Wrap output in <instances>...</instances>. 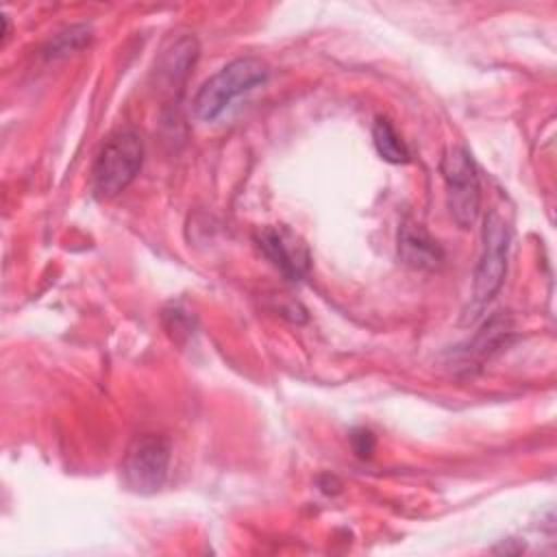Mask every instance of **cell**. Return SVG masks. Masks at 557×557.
<instances>
[{
	"instance_id": "cell-1",
	"label": "cell",
	"mask_w": 557,
	"mask_h": 557,
	"mask_svg": "<svg viewBox=\"0 0 557 557\" xmlns=\"http://www.w3.org/2000/svg\"><path fill=\"white\" fill-rule=\"evenodd\" d=\"M268 81V65L257 57H237L209 76L191 100L194 117L200 122L218 120L233 100Z\"/></svg>"
},
{
	"instance_id": "cell-2",
	"label": "cell",
	"mask_w": 557,
	"mask_h": 557,
	"mask_svg": "<svg viewBox=\"0 0 557 557\" xmlns=\"http://www.w3.org/2000/svg\"><path fill=\"white\" fill-rule=\"evenodd\" d=\"M141 163L144 141L137 131L122 128L109 135L91 168V187L96 196L113 198L122 194L139 174Z\"/></svg>"
},
{
	"instance_id": "cell-3",
	"label": "cell",
	"mask_w": 557,
	"mask_h": 557,
	"mask_svg": "<svg viewBox=\"0 0 557 557\" xmlns=\"http://www.w3.org/2000/svg\"><path fill=\"white\" fill-rule=\"evenodd\" d=\"M440 172L446 183L450 215L461 228H468L474 224L481 207L479 172L472 154L463 146H448L442 154Z\"/></svg>"
},
{
	"instance_id": "cell-4",
	"label": "cell",
	"mask_w": 557,
	"mask_h": 557,
	"mask_svg": "<svg viewBox=\"0 0 557 557\" xmlns=\"http://www.w3.org/2000/svg\"><path fill=\"white\" fill-rule=\"evenodd\" d=\"M170 442L163 435H137L122 459V481L135 494H154L165 485Z\"/></svg>"
},
{
	"instance_id": "cell-5",
	"label": "cell",
	"mask_w": 557,
	"mask_h": 557,
	"mask_svg": "<svg viewBox=\"0 0 557 557\" xmlns=\"http://www.w3.org/2000/svg\"><path fill=\"white\" fill-rule=\"evenodd\" d=\"M481 239H483V246H481V257L474 270V283H472V296L476 305H485L498 294L507 272L511 228L498 211L492 209L487 213L483 222Z\"/></svg>"
},
{
	"instance_id": "cell-6",
	"label": "cell",
	"mask_w": 557,
	"mask_h": 557,
	"mask_svg": "<svg viewBox=\"0 0 557 557\" xmlns=\"http://www.w3.org/2000/svg\"><path fill=\"white\" fill-rule=\"evenodd\" d=\"M255 242L259 250L285 274L289 281L307 276L311 257L305 242L287 226H263L257 231Z\"/></svg>"
},
{
	"instance_id": "cell-7",
	"label": "cell",
	"mask_w": 557,
	"mask_h": 557,
	"mask_svg": "<svg viewBox=\"0 0 557 557\" xmlns=\"http://www.w3.org/2000/svg\"><path fill=\"white\" fill-rule=\"evenodd\" d=\"M398 255L403 263L416 270H437L444 261V250L437 239L413 220H405L398 231Z\"/></svg>"
},
{
	"instance_id": "cell-8",
	"label": "cell",
	"mask_w": 557,
	"mask_h": 557,
	"mask_svg": "<svg viewBox=\"0 0 557 557\" xmlns=\"http://www.w3.org/2000/svg\"><path fill=\"white\" fill-rule=\"evenodd\" d=\"M198 41L194 35L176 37L157 61V81L163 87H178L185 83L189 70L198 59Z\"/></svg>"
},
{
	"instance_id": "cell-9",
	"label": "cell",
	"mask_w": 557,
	"mask_h": 557,
	"mask_svg": "<svg viewBox=\"0 0 557 557\" xmlns=\"http://www.w3.org/2000/svg\"><path fill=\"white\" fill-rule=\"evenodd\" d=\"M372 141L381 159L387 163H407L409 161V148L394 128V124L387 117H376L372 126Z\"/></svg>"
},
{
	"instance_id": "cell-10",
	"label": "cell",
	"mask_w": 557,
	"mask_h": 557,
	"mask_svg": "<svg viewBox=\"0 0 557 557\" xmlns=\"http://www.w3.org/2000/svg\"><path fill=\"white\" fill-rule=\"evenodd\" d=\"M89 39H91L89 26H83V24H81V26H70V28L57 33V35L50 39V44H48V48H46V54H48V57L67 54V52L78 50V48H83L85 44H89Z\"/></svg>"
},
{
	"instance_id": "cell-11",
	"label": "cell",
	"mask_w": 557,
	"mask_h": 557,
	"mask_svg": "<svg viewBox=\"0 0 557 557\" xmlns=\"http://www.w3.org/2000/svg\"><path fill=\"white\" fill-rule=\"evenodd\" d=\"M350 442H352V448L359 457H370L372 450H374V435L368 431V429H357L352 431L350 435Z\"/></svg>"
}]
</instances>
